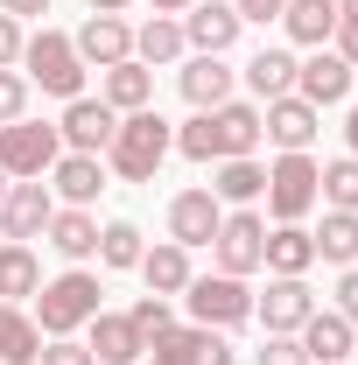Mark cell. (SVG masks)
Returning a JSON list of instances; mask_svg holds the SVG:
<instances>
[{"mask_svg": "<svg viewBox=\"0 0 358 365\" xmlns=\"http://www.w3.org/2000/svg\"><path fill=\"white\" fill-rule=\"evenodd\" d=\"M169 148H176V127H169L155 106L120 113V134H113V148H106V176H120V182H155V169L169 162Z\"/></svg>", "mask_w": 358, "mask_h": 365, "instance_id": "obj_1", "label": "cell"}, {"mask_svg": "<svg viewBox=\"0 0 358 365\" xmlns=\"http://www.w3.org/2000/svg\"><path fill=\"white\" fill-rule=\"evenodd\" d=\"M267 274H310L316 267V239L310 225H267V253H260Z\"/></svg>", "mask_w": 358, "mask_h": 365, "instance_id": "obj_27", "label": "cell"}, {"mask_svg": "<svg viewBox=\"0 0 358 365\" xmlns=\"http://www.w3.org/2000/svg\"><path fill=\"white\" fill-rule=\"evenodd\" d=\"M91 14H127V7H134V0H85Z\"/></svg>", "mask_w": 358, "mask_h": 365, "instance_id": "obj_44", "label": "cell"}, {"mask_svg": "<svg viewBox=\"0 0 358 365\" xmlns=\"http://www.w3.org/2000/svg\"><path fill=\"white\" fill-rule=\"evenodd\" d=\"M330 49H337V56L358 71V14H337V29H330Z\"/></svg>", "mask_w": 358, "mask_h": 365, "instance_id": "obj_39", "label": "cell"}, {"mask_svg": "<svg viewBox=\"0 0 358 365\" xmlns=\"http://www.w3.org/2000/svg\"><path fill=\"white\" fill-rule=\"evenodd\" d=\"M155 14H190V0H148Z\"/></svg>", "mask_w": 358, "mask_h": 365, "instance_id": "obj_46", "label": "cell"}, {"mask_svg": "<svg viewBox=\"0 0 358 365\" xmlns=\"http://www.w3.org/2000/svg\"><path fill=\"white\" fill-rule=\"evenodd\" d=\"M295 344L310 351V365H344V359L358 351V330L337 317V309H316V317L295 330Z\"/></svg>", "mask_w": 358, "mask_h": 365, "instance_id": "obj_20", "label": "cell"}, {"mask_svg": "<svg viewBox=\"0 0 358 365\" xmlns=\"http://www.w3.org/2000/svg\"><path fill=\"white\" fill-rule=\"evenodd\" d=\"M14 71H21L29 85H43L49 98H63V106L85 98V78H91L85 56H78V43H71L63 29H36V36L21 43V63H14Z\"/></svg>", "mask_w": 358, "mask_h": 365, "instance_id": "obj_3", "label": "cell"}, {"mask_svg": "<svg viewBox=\"0 0 358 365\" xmlns=\"http://www.w3.org/2000/svg\"><path fill=\"white\" fill-rule=\"evenodd\" d=\"M232 7H239V21H281L288 0H232Z\"/></svg>", "mask_w": 358, "mask_h": 365, "instance_id": "obj_42", "label": "cell"}, {"mask_svg": "<svg viewBox=\"0 0 358 365\" xmlns=\"http://www.w3.org/2000/svg\"><path fill=\"white\" fill-rule=\"evenodd\" d=\"M43 246L56 253V260L85 267V260H98V218H91V211H71V204H56V218H49Z\"/></svg>", "mask_w": 358, "mask_h": 365, "instance_id": "obj_19", "label": "cell"}, {"mask_svg": "<svg viewBox=\"0 0 358 365\" xmlns=\"http://www.w3.org/2000/svg\"><path fill=\"white\" fill-rule=\"evenodd\" d=\"M56 134H63V155H106L113 134H120V113L106 98H71L63 120H56Z\"/></svg>", "mask_w": 358, "mask_h": 365, "instance_id": "obj_12", "label": "cell"}, {"mask_svg": "<svg viewBox=\"0 0 358 365\" xmlns=\"http://www.w3.org/2000/svg\"><path fill=\"white\" fill-rule=\"evenodd\" d=\"M211 197H218L225 211H232V204H253V197H267V169H260L253 155H232V162L211 169Z\"/></svg>", "mask_w": 358, "mask_h": 365, "instance_id": "obj_28", "label": "cell"}, {"mask_svg": "<svg viewBox=\"0 0 358 365\" xmlns=\"http://www.w3.org/2000/svg\"><path fill=\"white\" fill-rule=\"evenodd\" d=\"M43 359V323L21 302H0V365H36Z\"/></svg>", "mask_w": 358, "mask_h": 365, "instance_id": "obj_26", "label": "cell"}, {"mask_svg": "<svg viewBox=\"0 0 358 365\" xmlns=\"http://www.w3.org/2000/svg\"><path fill=\"white\" fill-rule=\"evenodd\" d=\"M323 7H337V0H323Z\"/></svg>", "mask_w": 358, "mask_h": 365, "instance_id": "obj_49", "label": "cell"}, {"mask_svg": "<svg viewBox=\"0 0 358 365\" xmlns=\"http://www.w3.org/2000/svg\"><path fill=\"white\" fill-rule=\"evenodd\" d=\"M71 43L85 56V71H113V63L134 56V29H127V14H85V29Z\"/></svg>", "mask_w": 358, "mask_h": 365, "instance_id": "obj_16", "label": "cell"}, {"mask_svg": "<svg viewBox=\"0 0 358 365\" xmlns=\"http://www.w3.org/2000/svg\"><path fill=\"white\" fill-rule=\"evenodd\" d=\"M98 98L113 106V113H140V106H155V71L127 56V63H113V71H98Z\"/></svg>", "mask_w": 358, "mask_h": 365, "instance_id": "obj_23", "label": "cell"}, {"mask_svg": "<svg viewBox=\"0 0 358 365\" xmlns=\"http://www.w3.org/2000/svg\"><path fill=\"white\" fill-rule=\"evenodd\" d=\"M0 14H14V21H29V14H49V0H0Z\"/></svg>", "mask_w": 358, "mask_h": 365, "instance_id": "obj_43", "label": "cell"}, {"mask_svg": "<svg viewBox=\"0 0 358 365\" xmlns=\"http://www.w3.org/2000/svg\"><path fill=\"white\" fill-rule=\"evenodd\" d=\"M140 281H148V295H169V302H176L183 288H190V246H176V239H162V246H148V253H140Z\"/></svg>", "mask_w": 358, "mask_h": 365, "instance_id": "obj_24", "label": "cell"}, {"mask_svg": "<svg viewBox=\"0 0 358 365\" xmlns=\"http://www.w3.org/2000/svg\"><path fill=\"white\" fill-rule=\"evenodd\" d=\"M260 134H267L281 155H310V140L323 134V113H316L310 98L288 91V98H267V106H260Z\"/></svg>", "mask_w": 358, "mask_h": 365, "instance_id": "obj_13", "label": "cell"}, {"mask_svg": "<svg viewBox=\"0 0 358 365\" xmlns=\"http://www.w3.org/2000/svg\"><path fill=\"white\" fill-rule=\"evenodd\" d=\"M352 85H358V71L337 56V49H316L310 63H295V98H310L316 113H323V106H344Z\"/></svg>", "mask_w": 358, "mask_h": 365, "instance_id": "obj_15", "label": "cell"}, {"mask_svg": "<svg viewBox=\"0 0 358 365\" xmlns=\"http://www.w3.org/2000/svg\"><path fill=\"white\" fill-rule=\"evenodd\" d=\"M310 239H316V260L358 267V211H323V225H316Z\"/></svg>", "mask_w": 358, "mask_h": 365, "instance_id": "obj_31", "label": "cell"}, {"mask_svg": "<svg viewBox=\"0 0 358 365\" xmlns=\"http://www.w3.org/2000/svg\"><path fill=\"white\" fill-rule=\"evenodd\" d=\"M85 330H91L85 351H91L98 365H140V351H148V344H140V330H134V317H113V309H98Z\"/></svg>", "mask_w": 358, "mask_h": 365, "instance_id": "obj_21", "label": "cell"}, {"mask_svg": "<svg viewBox=\"0 0 358 365\" xmlns=\"http://www.w3.org/2000/svg\"><path fill=\"white\" fill-rule=\"evenodd\" d=\"M155 365H239L225 330H204V323H169L162 337H148Z\"/></svg>", "mask_w": 358, "mask_h": 365, "instance_id": "obj_9", "label": "cell"}, {"mask_svg": "<svg viewBox=\"0 0 358 365\" xmlns=\"http://www.w3.org/2000/svg\"><path fill=\"white\" fill-rule=\"evenodd\" d=\"M337 317L358 330V267H344V281H337Z\"/></svg>", "mask_w": 358, "mask_h": 365, "instance_id": "obj_41", "label": "cell"}, {"mask_svg": "<svg viewBox=\"0 0 358 365\" xmlns=\"http://www.w3.org/2000/svg\"><path fill=\"white\" fill-rule=\"evenodd\" d=\"M218 225H225V204L211 197V182H190V190L169 197V239H176V246L197 253V246H211V239H218Z\"/></svg>", "mask_w": 358, "mask_h": 365, "instance_id": "obj_11", "label": "cell"}, {"mask_svg": "<svg viewBox=\"0 0 358 365\" xmlns=\"http://www.w3.org/2000/svg\"><path fill=\"white\" fill-rule=\"evenodd\" d=\"M29 78H21V71H0V127H7V120H29Z\"/></svg>", "mask_w": 358, "mask_h": 365, "instance_id": "obj_36", "label": "cell"}, {"mask_svg": "<svg viewBox=\"0 0 358 365\" xmlns=\"http://www.w3.org/2000/svg\"><path fill=\"white\" fill-rule=\"evenodd\" d=\"M246 91H253L260 106H267V98H288V91H295V56L267 43L253 63H246Z\"/></svg>", "mask_w": 358, "mask_h": 365, "instance_id": "obj_32", "label": "cell"}, {"mask_svg": "<svg viewBox=\"0 0 358 365\" xmlns=\"http://www.w3.org/2000/svg\"><path fill=\"white\" fill-rule=\"evenodd\" d=\"M0 197H7V169H0Z\"/></svg>", "mask_w": 358, "mask_h": 365, "instance_id": "obj_48", "label": "cell"}, {"mask_svg": "<svg viewBox=\"0 0 358 365\" xmlns=\"http://www.w3.org/2000/svg\"><path fill=\"white\" fill-rule=\"evenodd\" d=\"M183 302H190V323H204V330H239V323H253V288H246L239 274H190Z\"/></svg>", "mask_w": 358, "mask_h": 365, "instance_id": "obj_5", "label": "cell"}, {"mask_svg": "<svg viewBox=\"0 0 358 365\" xmlns=\"http://www.w3.org/2000/svg\"><path fill=\"white\" fill-rule=\"evenodd\" d=\"M36 288H43V260H36V246L0 239V302H36Z\"/></svg>", "mask_w": 358, "mask_h": 365, "instance_id": "obj_25", "label": "cell"}, {"mask_svg": "<svg viewBox=\"0 0 358 365\" xmlns=\"http://www.w3.org/2000/svg\"><path fill=\"white\" fill-rule=\"evenodd\" d=\"M352 365H358V351H352Z\"/></svg>", "mask_w": 358, "mask_h": 365, "instance_id": "obj_50", "label": "cell"}, {"mask_svg": "<svg viewBox=\"0 0 358 365\" xmlns=\"http://www.w3.org/2000/svg\"><path fill=\"white\" fill-rule=\"evenodd\" d=\"M21 43H29V36H21V21H14V14H0V71H14V63H21Z\"/></svg>", "mask_w": 358, "mask_h": 365, "instance_id": "obj_40", "label": "cell"}, {"mask_svg": "<svg viewBox=\"0 0 358 365\" xmlns=\"http://www.w3.org/2000/svg\"><path fill=\"white\" fill-rule=\"evenodd\" d=\"M98 295H106V288H98V274H91V267H63L56 281L36 288V309H29V317L43 323V337H78V330L106 309Z\"/></svg>", "mask_w": 358, "mask_h": 365, "instance_id": "obj_2", "label": "cell"}, {"mask_svg": "<svg viewBox=\"0 0 358 365\" xmlns=\"http://www.w3.org/2000/svg\"><path fill=\"white\" fill-rule=\"evenodd\" d=\"M56 155H63V134L43 127V120H7V127H0V169H7V182L49 176Z\"/></svg>", "mask_w": 358, "mask_h": 365, "instance_id": "obj_6", "label": "cell"}, {"mask_svg": "<svg viewBox=\"0 0 358 365\" xmlns=\"http://www.w3.org/2000/svg\"><path fill=\"white\" fill-rule=\"evenodd\" d=\"M323 204V162L316 155H281L267 169V218L274 225H302Z\"/></svg>", "mask_w": 358, "mask_h": 365, "instance_id": "obj_4", "label": "cell"}, {"mask_svg": "<svg viewBox=\"0 0 358 365\" xmlns=\"http://www.w3.org/2000/svg\"><path fill=\"white\" fill-rule=\"evenodd\" d=\"M127 317H134L140 344H148V337H162V330L176 323V309H169V295H140V302H134V309H127Z\"/></svg>", "mask_w": 358, "mask_h": 365, "instance_id": "obj_35", "label": "cell"}, {"mask_svg": "<svg viewBox=\"0 0 358 365\" xmlns=\"http://www.w3.org/2000/svg\"><path fill=\"white\" fill-rule=\"evenodd\" d=\"M56 218V197H49V182H7V197H0V239H21V246H36Z\"/></svg>", "mask_w": 358, "mask_h": 365, "instance_id": "obj_10", "label": "cell"}, {"mask_svg": "<svg viewBox=\"0 0 358 365\" xmlns=\"http://www.w3.org/2000/svg\"><path fill=\"white\" fill-rule=\"evenodd\" d=\"M98 190H106V155H56V169H49V197H56V204L91 211Z\"/></svg>", "mask_w": 358, "mask_h": 365, "instance_id": "obj_17", "label": "cell"}, {"mask_svg": "<svg viewBox=\"0 0 358 365\" xmlns=\"http://www.w3.org/2000/svg\"><path fill=\"white\" fill-rule=\"evenodd\" d=\"M239 7L232 0H190V14H183V43L197 49V56H225V49L239 43Z\"/></svg>", "mask_w": 358, "mask_h": 365, "instance_id": "obj_14", "label": "cell"}, {"mask_svg": "<svg viewBox=\"0 0 358 365\" xmlns=\"http://www.w3.org/2000/svg\"><path fill=\"white\" fill-rule=\"evenodd\" d=\"M211 134H218V162H232V155H253L260 148V106L253 98H225V106H211Z\"/></svg>", "mask_w": 358, "mask_h": 365, "instance_id": "obj_18", "label": "cell"}, {"mask_svg": "<svg viewBox=\"0 0 358 365\" xmlns=\"http://www.w3.org/2000/svg\"><path fill=\"white\" fill-rule=\"evenodd\" d=\"M316 309L323 302H316L310 274H267V295H253V317L267 323V337H295Z\"/></svg>", "mask_w": 358, "mask_h": 365, "instance_id": "obj_7", "label": "cell"}, {"mask_svg": "<svg viewBox=\"0 0 358 365\" xmlns=\"http://www.w3.org/2000/svg\"><path fill=\"white\" fill-rule=\"evenodd\" d=\"M281 29H288V43H302V49H330L337 7H323V0H288V7H281Z\"/></svg>", "mask_w": 358, "mask_h": 365, "instance_id": "obj_30", "label": "cell"}, {"mask_svg": "<svg viewBox=\"0 0 358 365\" xmlns=\"http://www.w3.org/2000/svg\"><path fill=\"white\" fill-rule=\"evenodd\" d=\"M253 365H310V351H302L295 337H267V344H260V359H253Z\"/></svg>", "mask_w": 358, "mask_h": 365, "instance_id": "obj_38", "label": "cell"}, {"mask_svg": "<svg viewBox=\"0 0 358 365\" xmlns=\"http://www.w3.org/2000/svg\"><path fill=\"white\" fill-rule=\"evenodd\" d=\"M344 148H352V155H358V106H352V113H344Z\"/></svg>", "mask_w": 358, "mask_h": 365, "instance_id": "obj_45", "label": "cell"}, {"mask_svg": "<svg viewBox=\"0 0 358 365\" xmlns=\"http://www.w3.org/2000/svg\"><path fill=\"white\" fill-rule=\"evenodd\" d=\"M176 85H183V98H190L197 113H211V106H225V98H232V85H239V71H232L225 56H190Z\"/></svg>", "mask_w": 358, "mask_h": 365, "instance_id": "obj_22", "label": "cell"}, {"mask_svg": "<svg viewBox=\"0 0 358 365\" xmlns=\"http://www.w3.org/2000/svg\"><path fill=\"white\" fill-rule=\"evenodd\" d=\"M337 14H358V0H337Z\"/></svg>", "mask_w": 358, "mask_h": 365, "instance_id": "obj_47", "label": "cell"}, {"mask_svg": "<svg viewBox=\"0 0 358 365\" xmlns=\"http://www.w3.org/2000/svg\"><path fill=\"white\" fill-rule=\"evenodd\" d=\"M36 365H98V359H91L78 337H43V359Z\"/></svg>", "mask_w": 358, "mask_h": 365, "instance_id": "obj_37", "label": "cell"}, {"mask_svg": "<svg viewBox=\"0 0 358 365\" xmlns=\"http://www.w3.org/2000/svg\"><path fill=\"white\" fill-rule=\"evenodd\" d=\"M183 49H190L183 43V14H148V21L134 29V56L148 63V71H155V63H176Z\"/></svg>", "mask_w": 358, "mask_h": 365, "instance_id": "obj_29", "label": "cell"}, {"mask_svg": "<svg viewBox=\"0 0 358 365\" xmlns=\"http://www.w3.org/2000/svg\"><path fill=\"white\" fill-rule=\"evenodd\" d=\"M211 253H218V274H260V253H267V218L260 211H225V225H218V239H211Z\"/></svg>", "mask_w": 358, "mask_h": 365, "instance_id": "obj_8", "label": "cell"}, {"mask_svg": "<svg viewBox=\"0 0 358 365\" xmlns=\"http://www.w3.org/2000/svg\"><path fill=\"white\" fill-rule=\"evenodd\" d=\"M323 204H330V211H358V155L323 162Z\"/></svg>", "mask_w": 358, "mask_h": 365, "instance_id": "obj_34", "label": "cell"}, {"mask_svg": "<svg viewBox=\"0 0 358 365\" xmlns=\"http://www.w3.org/2000/svg\"><path fill=\"white\" fill-rule=\"evenodd\" d=\"M140 253H148V239H140L134 218L98 225V267H140Z\"/></svg>", "mask_w": 358, "mask_h": 365, "instance_id": "obj_33", "label": "cell"}]
</instances>
